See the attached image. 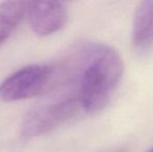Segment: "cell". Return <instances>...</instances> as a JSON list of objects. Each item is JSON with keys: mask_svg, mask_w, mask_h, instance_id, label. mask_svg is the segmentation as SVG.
Returning <instances> with one entry per match:
<instances>
[{"mask_svg": "<svg viewBox=\"0 0 153 152\" xmlns=\"http://www.w3.org/2000/svg\"><path fill=\"white\" fill-rule=\"evenodd\" d=\"M111 152H126L124 149H120V150H116V151H111Z\"/></svg>", "mask_w": 153, "mask_h": 152, "instance_id": "7", "label": "cell"}, {"mask_svg": "<svg viewBox=\"0 0 153 152\" xmlns=\"http://www.w3.org/2000/svg\"><path fill=\"white\" fill-rule=\"evenodd\" d=\"M124 64L120 53L105 44L79 47L62 71L68 94L76 96L81 110L94 115L108 104L122 79Z\"/></svg>", "mask_w": 153, "mask_h": 152, "instance_id": "1", "label": "cell"}, {"mask_svg": "<svg viewBox=\"0 0 153 152\" xmlns=\"http://www.w3.org/2000/svg\"><path fill=\"white\" fill-rule=\"evenodd\" d=\"M26 15L32 31L40 37L59 31L68 20V10L61 1L28 2Z\"/></svg>", "mask_w": 153, "mask_h": 152, "instance_id": "4", "label": "cell"}, {"mask_svg": "<svg viewBox=\"0 0 153 152\" xmlns=\"http://www.w3.org/2000/svg\"><path fill=\"white\" fill-rule=\"evenodd\" d=\"M28 2L4 1L0 3V47L7 41L27 12Z\"/></svg>", "mask_w": 153, "mask_h": 152, "instance_id": "6", "label": "cell"}, {"mask_svg": "<svg viewBox=\"0 0 153 152\" xmlns=\"http://www.w3.org/2000/svg\"><path fill=\"white\" fill-rule=\"evenodd\" d=\"M147 152H153V147H152V148H151V149H149V150H148Z\"/></svg>", "mask_w": 153, "mask_h": 152, "instance_id": "8", "label": "cell"}, {"mask_svg": "<svg viewBox=\"0 0 153 152\" xmlns=\"http://www.w3.org/2000/svg\"><path fill=\"white\" fill-rule=\"evenodd\" d=\"M80 110L77 97L70 95L33 108L23 119L22 134L27 138L46 134L73 119Z\"/></svg>", "mask_w": 153, "mask_h": 152, "instance_id": "3", "label": "cell"}, {"mask_svg": "<svg viewBox=\"0 0 153 152\" xmlns=\"http://www.w3.org/2000/svg\"><path fill=\"white\" fill-rule=\"evenodd\" d=\"M54 78V66L46 64L25 66L0 83V100L15 102L36 97L49 90Z\"/></svg>", "mask_w": 153, "mask_h": 152, "instance_id": "2", "label": "cell"}, {"mask_svg": "<svg viewBox=\"0 0 153 152\" xmlns=\"http://www.w3.org/2000/svg\"><path fill=\"white\" fill-rule=\"evenodd\" d=\"M132 44L139 50L153 46V0L137 4L133 15Z\"/></svg>", "mask_w": 153, "mask_h": 152, "instance_id": "5", "label": "cell"}]
</instances>
